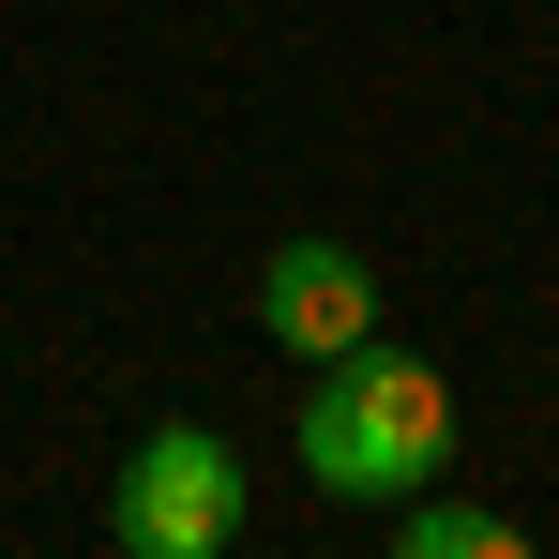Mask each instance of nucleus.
<instances>
[{
    "mask_svg": "<svg viewBox=\"0 0 559 559\" xmlns=\"http://www.w3.org/2000/svg\"><path fill=\"white\" fill-rule=\"evenodd\" d=\"M258 333H273L287 364H348V348L378 333V273H364V242H333V227L273 242V258H258Z\"/></svg>",
    "mask_w": 559,
    "mask_h": 559,
    "instance_id": "nucleus-3",
    "label": "nucleus"
},
{
    "mask_svg": "<svg viewBox=\"0 0 559 559\" xmlns=\"http://www.w3.org/2000/svg\"><path fill=\"white\" fill-rule=\"evenodd\" d=\"M287 454H302L318 499H378V514H393L408 484L454 468V393H439V364H408L393 333H364L348 364H318L302 424H287Z\"/></svg>",
    "mask_w": 559,
    "mask_h": 559,
    "instance_id": "nucleus-1",
    "label": "nucleus"
},
{
    "mask_svg": "<svg viewBox=\"0 0 559 559\" xmlns=\"http://www.w3.org/2000/svg\"><path fill=\"white\" fill-rule=\"evenodd\" d=\"M530 530L514 514H484V499H439V484H408L393 499V559H514Z\"/></svg>",
    "mask_w": 559,
    "mask_h": 559,
    "instance_id": "nucleus-4",
    "label": "nucleus"
},
{
    "mask_svg": "<svg viewBox=\"0 0 559 559\" xmlns=\"http://www.w3.org/2000/svg\"><path fill=\"white\" fill-rule=\"evenodd\" d=\"M106 530H121V559H227L242 545V454L212 424H152L106 484Z\"/></svg>",
    "mask_w": 559,
    "mask_h": 559,
    "instance_id": "nucleus-2",
    "label": "nucleus"
}]
</instances>
